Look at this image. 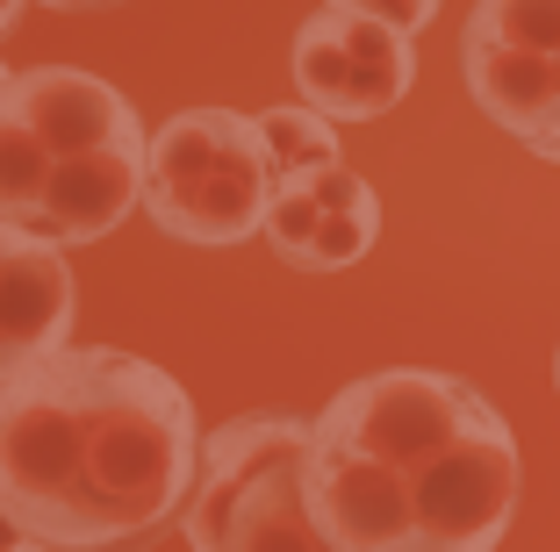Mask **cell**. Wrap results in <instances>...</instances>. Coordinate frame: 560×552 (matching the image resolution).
<instances>
[{"label":"cell","instance_id":"6da1fadb","mask_svg":"<svg viewBox=\"0 0 560 552\" xmlns=\"http://www.w3.org/2000/svg\"><path fill=\"white\" fill-rule=\"evenodd\" d=\"M195 473V402L137 352L58 344L0 388V509L36 545L137 552L180 524Z\"/></svg>","mask_w":560,"mask_h":552},{"label":"cell","instance_id":"7a4b0ae2","mask_svg":"<svg viewBox=\"0 0 560 552\" xmlns=\"http://www.w3.org/2000/svg\"><path fill=\"white\" fill-rule=\"evenodd\" d=\"M302 481L338 552H495L517 509V438L475 380L388 366L310 416Z\"/></svg>","mask_w":560,"mask_h":552},{"label":"cell","instance_id":"3957f363","mask_svg":"<svg viewBox=\"0 0 560 552\" xmlns=\"http://www.w3.org/2000/svg\"><path fill=\"white\" fill-rule=\"evenodd\" d=\"M144 115L80 66H30L0 86V223L58 244H101L144 209Z\"/></svg>","mask_w":560,"mask_h":552},{"label":"cell","instance_id":"277c9868","mask_svg":"<svg viewBox=\"0 0 560 552\" xmlns=\"http://www.w3.org/2000/svg\"><path fill=\"white\" fill-rule=\"evenodd\" d=\"M310 416L259 409L201 438V473L180 509L187 552H338L310 509Z\"/></svg>","mask_w":560,"mask_h":552},{"label":"cell","instance_id":"5b68a950","mask_svg":"<svg viewBox=\"0 0 560 552\" xmlns=\"http://www.w3.org/2000/svg\"><path fill=\"white\" fill-rule=\"evenodd\" d=\"M273 209V158L252 115L237 108H180L151 130L144 158V215L180 244H245L266 237Z\"/></svg>","mask_w":560,"mask_h":552},{"label":"cell","instance_id":"8992f818","mask_svg":"<svg viewBox=\"0 0 560 552\" xmlns=\"http://www.w3.org/2000/svg\"><path fill=\"white\" fill-rule=\"evenodd\" d=\"M460 72L495 130L560 165V0H475Z\"/></svg>","mask_w":560,"mask_h":552},{"label":"cell","instance_id":"52a82bcc","mask_svg":"<svg viewBox=\"0 0 560 552\" xmlns=\"http://www.w3.org/2000/svg\"><path fill=\"white\" fill-rule=\"evenodd\" d=\"M295 86L330 122H381L417 80V50L402 30L352 8H316L295 30Z\"/></svg>","mask_w":560,"mask_h":552},{"label":"cell","instance_id":"ba28073f","mask_svg":"<svg viewBox=\"0 0 560 552\" xmlns=\"http://www.w3.org/2000/svg\"><path fill=\"white\" fill-rule=\"evenodd\" d=\"M381 237V195L346 165H324L310 179H288L273 187V209H266V244L280 251V266L295 273H346L374 251Z\"/></svg>","mask_w":560,"mask_h":552},{"label":"cell","instance_id":"9c48e42d","mask_svg":"<svg viewBox=\"0 0 560 552\" xmlns=\"http://www.w3.org/2000/svg\"><path fill=\"white\" fill-rule=\"evenodd\" d=\"M72 324H80V280L66 251L0 223V388L30 374L44 352L72 344Z\"/></svg>","mask_w":560,"mask_h":552},{"label":"cell","instance_id":"30bf717a","mask_svg":"<svg viewBox=\"0 0 560 552\" xmlns=\"http://www.w3.org/2000/svg\"><path fill=\"white\" fill-rule=\"evenodd\" d=\"M252 122H259L266 158H273V187L310 179V173H324V165H346L338 158V122L316 115L310 101H295V108H259Z\"/></svg>","mask_w":560,"mask_h":552},{"label":"cell","instance_id":"8fae6325","mask_svg":"<svg viewBox=\"0 0 560 552\" xmlns=\"http://www.w3.org/2000/svg\"><path fill=\"white\" fill-rule=\"evenodd\" d=\"M324 8H352V15H374V22H388V30H402V36H417L431 15H439V0H324Z\"/></svg>","mask_w":560,"mask_h":552},{"label":"cell","instance_id":"7c38bea8","mask_svg":"<svg viewBox=\"0 0 560 552\" xmlns=\"http://www.w3.org/2000/svg\"><path fill=\"white\" fill-rule=\"evenodd\" d=\"M30 545H36V538L22 531V524L8 517V509H0V552H30Z\"/></svg>","mask_w":560,"mask_h":552},{"label":"cell","instance_id":"4fadbf2b","mask_svg":"<svg viewBox=\"0 0 560 552\" xmlns=\"http://www.w3.org/2000/svg\"><path fill=\"white\" fill-rule=\"evenodd\" d=\"M22 8H30V0H0V36H8V30L22 22Z\"/></svg>","mask_w":560,"mask_h":552},{"label":"cell","instance_id":"5bb4252c","mask_svg":"<svg viewBox=\"0 0 560 552\" xmlns=\"http://www.w3.org/2000/svg\"><path fill=\"white\" fill-rule=\"evenodd\" d=\"M44 8H66L72 15V8H108V0H44Z\"/></svg>","mask_w":560,"mask_h":552},{"label":"cell","instance_id":"9a60e30c","mask_svg":"<svg viewBox=\"0 0 560 552\" xmlns=\"http://www.w3.org/2000/svg\"><path fill=\"white\" fill-rule=\"evenodd\" d=\"M30 552H86V545H30Z\"/></svg>","mask_w":560,"mask_h":552},{"label":"cell","instance_id":"2e32d148","mask_svg":"<svg viewBox=\"0 0 560 552\" xmlns=\"http://www.w3.org/2000/svg\"><path fill=\"white\" fill-rule=\"evenodd\" d=\"M0 86H8V66H0Z\"/></svg>","mask_w":560,"mask_h":552}]
</instances>
